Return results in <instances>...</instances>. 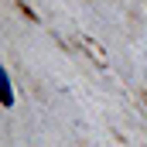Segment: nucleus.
I'll return each mask as SVG.
<instances>
[{"instance_id": "nucleus-1", "label": "nucleus", "mask_w": 147, "mask_h": 147, "mask_svg": "<svg viewBox=\"0 0 147 147\" xmlns=\"http://www.w3.org/2000/svg\"><path fill=\"white\" fill-rule=\"evenodd\" d=\"M3 106H14V82H10V75H3Z\"/></svg>"}]
</instances>
